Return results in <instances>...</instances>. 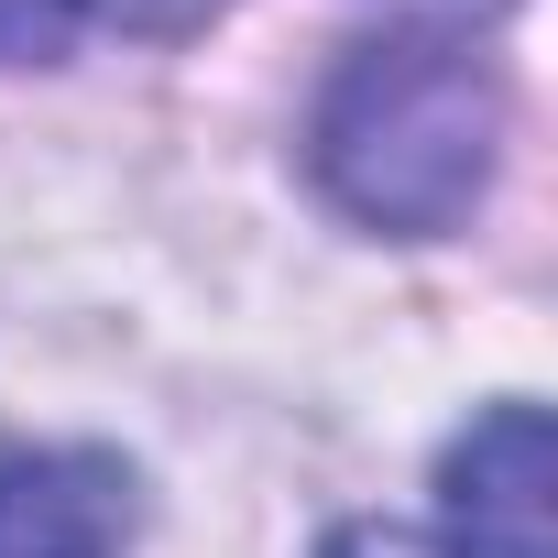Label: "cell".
I'll return each instance as SVG.
<instances>
[{
    "mask_svg": "<svg viewBox=\"0 0 558 558\" xmlns=\"http://www.w3.org/2000/svg\"><path fill=\"white\" fill-rule=\"evenodd\" d=\"M493 154H504V77L482 45L427 34V23L351 45L307 121L318 186L362 230H405V241L460 230L493 186Z\"/></svg>",
    "mask_w": 558,
    "mask_h": 558,
    "instance_id": "6da1fadb",
    "label": "cell"
},
{
    "mask_svg": "<svg viewBox=\"0 0 558 558\" xmlns=\"http://www.w3.org/2000/svg\"><path fill=\"white\" fill-rule=\"evenodd\" d=\"M449 558H558V438L536 405H482L438 471Z\"/></svg>",
    "mask_w": 558,
    "mask_h": 558,
    "instance_id": "7a4b0ae2",
    "label": "cell"
},
{
    "mask_svg": "<svg viewBox=\"0 0 558 558\" xmlns=\"http://www.w3.org/2000/svg\"><path fill=\"white\" fill-rule=\"evenodd\" d=\"M132 471L110 449H0V558H121Z\"/></svg>",
    "mask_w": 558,
    "mask_h": 558,
    "instance_id": "3957f363",
    "label": "cell"
},
{
    "mask_svg": "<svg viewBox=\"0 0 558 558\" xmlns=\"http://www.w3.org/2000/svg\"><path fill=\"white\" fill-rule=\"evenodd\" d=\"M77 34V0H0V66H45Z\"/></svg>",
    "mask_w": 558,
    "mask_h": 558,
    "instance_id": "277c9868",
    "label": "cell"
},
{
    "mask_svg": "<svg viewBox=\"0 0 558 558\" xmlns=\"http://www.w3.org/2000/svg\"><path fill=\"white\" fill-rule=\"evenodd\" d=\"M77 12H99V23H121V34H197L219 0H77Z\"/></svg>",
    "mask_w": 558,
    "mask_h": 558,
    "instance_id": "5b68a950",
    "label": "cell"
}]
</instances>
